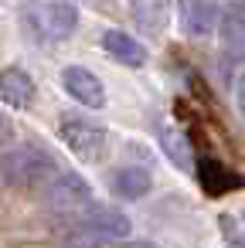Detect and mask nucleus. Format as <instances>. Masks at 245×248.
Instances as JSON below:
<instances>
[{
	"label": "nucleus",
	"instance_id": "10",
	"mask_svg": "<svg viewBox=\"0 0 245 248\" xmlns=\"http://www.w3.org/2000/svg\"><path fill=\"white\" fill-rule=\"evenodd\" d=\"M102 48H106L119 65H130V68H140V65L147 62V48H143L133 34H126V31H106V34H102Z\"/></svg>",
	"mask_w": 245,
	"mask_h": 248
},
{
	"label": "nucleus",
	"instance_id": "15",
	"mask_svg": "<svg viewBox=\"0 0 245 248\" xmlns=\"http://www.w3.org/2000/svg\"><path fill=\"white\" fill-rule=\"evenodd\" d=\"M218 224H221V231H225V238H228L231 245H245V234L238 231V221H235L231 214H221V221H218Z\"/></svg>",
	"mask_w": 245,
	"mask_h": 248
},
{
	"label": "nucleus",
	"instance_id": "12",
	"mask_svg": "<svg viewBox=\"0 0 245 248\" xmlns=\"http://www.w3.org/2000/svg\"><path fill=\"white\" fill-rule=\"evenodd\" d=\"M150 187H153V177H150V170H143V167H119V170L113 173V190H116L119 197H126V201L147 197Z\"/></svg>",
	"mask_w": 245,
	"mask_h": 248
},
{
	"label": "nucleus",
	"instance_id": "2",
	"mask_svg": "<svg viewBox=\"0 0 245 248\" xmlns=\"http://www.w3.org/2000/svg\"><path fill=\"white\" fill-rule=\"evenodd\" d=\"M41 197H45V204H48L55 214L72 217V214H79L85 204H92V187L85 184L82 173H75V170H58V173L41 187Z\"/></svg>",
	"mask_w": 245,
	"mask_h": 248
},
{
	"label": "nucleus",
	"instance_id": "17",
	"mask_svg": "<svg viewBox=\"0 0 245 248\" xmlns=\"http://www.w3.org/2000/svg\"><path fill=\"white\" fill-rule=\"evenodd\" d=\"M4 140H11V123L0 116V143H4Z\"/></svg>",
	"mask_w": 245,
	"mask_h": 248
},
{
	"label": "nucleus",
	"instance_id": "8",
	"mask_svg": "<svg viewBox=\"0 0 245 248\" xmlns=\"http://www.w3.org/2000/svg\"><path fill=\"white\" fill-rule=\"evenodd\" d=\"M0 102L11 109H28L34 102V78L24 68H4L0 72Z\"/></svg>",
	"mask_w": 245,
	"mask_h": 248
},
{
	"label": "nucleus",
	"instance_id": "1",
	"mask_svg": "<svg viewBox=\"0 0 245 248\" xmlns=\"http://www.w3.org/2000/svg\"><path fill=\"white\" fill-rule=\"evenodd\" d=\"M62 167L38 146H21L14 153L0 156V190L4 187H24V190H41Z\"/></svg>",
	"mask_w": 245,
	"mask_h": 248
},
{
	"label": "nucleus",
	"instance_id": "9",
	"mask_svg": "<svg viewBox=\"0 0 245 248\" xmlns=\"http://www.w3.org/2000/svg\"><path fill=\"white\" fill-rule=\"evenodd\" d=\"M197 180H201L204 194H211V197H221V194L238 190V187L245 184L238 173H231V170L221 167L218 160H197Z\"/></svg>",
	"mask_w": 245,
	"mask_h": 248
},
{
	"label": "nucleus",
	"instance_id": "18",
	"mask_svg": "<svg viewBox=\"0 0 245 248\" xmlns=\"http://www.w3.org/2000/svg\"><path fill=\"white\" fill-rule=\"evenodd\" d=\"M242 217H245V211H242Z\"/></svg>",
	"mask_w": 245,
	"mask_h": 248
},
{
	"label": "nucleus",
	"instance_id": "5",
	"mask_svg": "<svg viewBox=\"0 0 245 248\" xmlns=\"http://www.w3.org/2000/svg\"><path fill=\"white\" fill-rule=\"evenodd\" d=\"M177 11H180V28L187 38H208L218 31L221 7L214 0H177Z\"/></svg>",
	"mask_w": 245,
	"mask_h": 248
},
{
	"label": "nucleus",
	"instance_id": "13",
	"mask_svg": "<svg viewBox=\"0 0 245 248\" xmlns=\"http://www.w3.org/2000/svg\"><path fill=\"white\" fill-rule=\"evenodd\" d=\"M133 4V17L143 31L160 34L167 28V0H130Z\"/></svg>",
	"mask_w": 245,
	"mask_h": 248
},
{
	"label": "nucleus",
	"instance_id": "6",
	"mask_svg": "<svg viewBox=\"0 0 245 248\" xmlns=\"http://www.w3.org/2000/svg\"><path fill=\"white\" fill-rule=\"evenodd\" d=\"M62 89H65L75 102H82L85 109H102V106H106V89H102V82H99L89 68H82V65H68V68L62 72Z\"/></svg>",
	"mask_w": 245,
	"mask_h": 248
},
{
	"label": "nucleus",
	"instance_id": "7",
	"mask_svg": "<svg viewBox=\"0 0 245 248\" xmlns=\"http://www.w3.org/2000/svg\"><path fill=\"white\" fill-rule=\"evenodd\" d=\"M221 51L228 62H245V4H228L218 17Z\"/></svg>",
	"mask_w": 245,
	"mask_h": 248
},
{
	"label": "nucleus",
	"instance_id": "14",
	"mask_svg": "<svg viewBox=\"0 0 245 248\" xmlns=\"http://www.w3.org/2000/svg\"><path fill=\"white\" fill-rule=\"evenodd\" d=\"M163 136L170 140V143H163V150H167L180 167H191V160H187V153H184V136H180V133H174V129H167Z\"/></svg>",
	"mask_w": 245,
	"mask_h": 248
},
{
	"label": "nucleus",
	"instance_id": "3",
	"mask_svg": "<svg viewBox=\"0 0 245 248\" xmlns=\"http://www.w3.org/2000/svg\"><path fill=\"white\" fill-rule=\"evenodd\" d=\"M58 136H62V143H65L79 160H85V163H99V160L106 156V150H109L106 129L96 126V123H89V119H75V116L62 119Z\"/></svg>",
	"mask_w": 245,
	"mask_h": 248
},
{
	"label": "nucleus",
	"instance_id": "11",
	"mask_svg": "<svg viewBox=\"0 0 245 248\" xmlns=\"http://www.w3.org/2000/svg\"><path fill=\"white\" fill-rule=\"evenodd\" d=\"M41 24L51 38H68L75 28H79V11L68 4V0H51V4L41 7Z\"/></svg>",
	"mask_w": 245,
	"mask_h": 248
},
{
	"label": "nucleus",
	"instance_id": "16",
	"mask_svg": "<svg viewBox=\"0 0 245 248\" xmlns=\"http://www.w3.org/2000/svg\"><path fill=\"white\" fill-rule=\"evenodd\" d=\"M235 99H238V112H242V119H245V72H242L238 82H235Z\"/></svg>",
	"mask_w": 245,
	"mask_h": 248
},
{
	"label": "nucleus",
	"instance_id": "4",
	"mask_svg": "<svg viewBox=\"0 0 245 248\" xmlns=\"http://www.w3.org/2000/svg\"><path fill=\"white\" fill-rule=\"evenodd\" d=\"M72 221H75V228H82L92 238H126L133 228L123 211L106 207V204H85L79 214H72Z\"/></svg>",
	"mask_w": 245,
	"mask_h": 248
}]
</instances>
